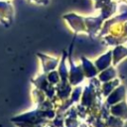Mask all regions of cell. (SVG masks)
Wrapping results in <instances>:
<instances>
[{
    "label": "cell",
    "mask_w": 127,
    "mask_h": 127,
    "mask_svg": "<svg viewBox=\"0 0 127 127\" xmlns=\"http://www.w3.org/2000/svg\"><path fill=\"white\" fill-rule=\"evenodd\" d=\"M10 1H12V0H10Z\"/></svg>",
    "instance_id": "5b68a950"
},
{
    "label": "cell",
    "mask_w": 127,
    "mask_h": 127,
    "mask_svg": "<svg viewBox=\"0 0 127 127\" xmlns=\"http://www.w3.org/2000/svg\"><path fill=\"white\" fill-rule=\"evenodd\" d=\"M15 16V9L12 1L0 0V23L5 26L11 25Z\"/></svg>",
    "instance_id": "6da1fadb"
},
{
    "label": "cell",
    "mask_w": 127,
    "mask_h": 127,
    "mask_svg": "<svg viewBox=\"0 0 127 127\" xmlns=\"http://www.w3.org/2000/svg\"><path fill=\"white\" fill-rule=\"evenodd\" d=\"M39 59H41L42 62V65H43V69L45 72H48L50 70H54V68L59 65V60L52 58L50 56L47 55H43V54H38Z\"/></svg>",
    "instance_id": "3957f363"
},
{
    "label": "cell",
    "mask_w": 127,
    "mask_h": 127,
    "mask_svg": "<svg viewBox=\"0 0 127 127\" xmlns=\"http://www.w3.org/2000/svg\"><path fill=\"white\" fill-rule=\"evenodd\" d=\"M28 2L39 6H47L50 3V0H28Z\"/></svg>",
    "instance_id": "277c9868"
},
{
    "label": "cell",
    "mask_w": 127,
    "mask_h": 127,
    "mask_svg": "<svg viewBox=\"0 0 127 127\" xmlns=\"http://www.w3.org/2000/svg\"><path fill=\"white\" fill-rule=\"evenodd\" d=\"M64 20L66 22V24L69 26L71 30H73L75 33L83 30L84 26V18L76 13H66L63 16Z\"/></svg>",
    "instance_id": "7a4b0ae2"
}]
</instances>
